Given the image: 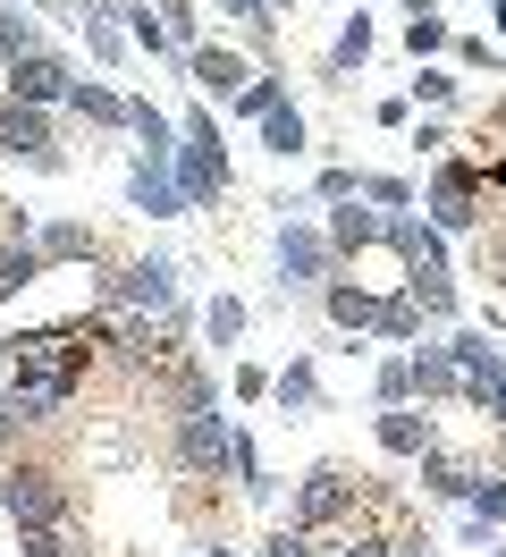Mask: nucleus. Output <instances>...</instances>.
<instances>
[{"label":"nucleus","mask_w":506,"mask_h":557,"mask_svg":"<svg viewBox=\"0 0 506 557\" xmlns=\"http://www.w3.org/2000/svg\"><path fill=\"white\" fill-rule=\"evenodd\" d=\"M85 51H94L101 69H127V26H119V9H85Z\"/></svg>","instance_id":"obj_24"},{"label":"nucleus","mask_w":506,"mask_h":557,"mask_svg":"<svg viewBox=\"0 0 506 557\" xmlns=\"http://www.w3.org/2000/svg\"><path fill=\"white\" fill-rule=\"evenodd\" d=\"M481 170H490V195H506V152H498V161H481Z\"/></svg>","instance_id":"obj_50"},{"label":"nucleus","mask_w":506,"mask_h":557,"mask_svg":"<svg viewBox=\"0 0 506 557\" xmlns=\"http://www.w3.org/2000/svg\"><path fill=\"white\" fill-rule=\"evenodd\" d=\"M26 51H42V35H34V17H26V9H9V0H0V69H17Z\"/></svg>","instance_id":"obj_33"},{"label":"nucleus","mask_w":506,"mask_h":557,"mask_svg":"<svg viewBox=\"0 0 506 557\" xmlns=\"http://www.w3.org/2000/svg\"><path fill=\"white\" fill-rule=\"evenodd\" d=\"M270 397H279L287 414H321V372H312V355H296V363L270 381Z\"/></svg>","instance_id":"obj_23"},{"label":"nucleus","mask_w":506,"mask_h":557,"mask_svg":"<svg viewBox=\"0 0 506 557\" xmlns=\"http://www.w3.org/2000/svg\"><path fill=\"white\" fill-rule=\"evenodd\" d=\"M490 422H498V431H506V381L490 388Z\"/></svg>","instance_id":"obj_51"},{"label":"nucleus","mask_w":506,"mask_h":557,"mask_svg":"<svg viewBox=\"0 0 506 557\" xmlns=\"http://www.w3.org/2000/svg\"><path fill=\"white\" fill-rule=\"evenodd\" d=\"M371 119H380V127H405V119H414V102H405V94H388V102H371Z\"/></svg>","instance_id":"obj_49"},{"label":"nucleus","mask_w":506,"mask_h":557,"mask_svg":"<svg viewBox=\"0 0 506 557\" xmlns=\"http://www.w3.org/2000/svg\"><path fill=\"white\" fill-rule=\"evenodd\" d=\"M76 94V69H67V51H26L17 69H0V102H26V110H67Z\"/></svg>","instance_id":"obj_8"},{"label":"nucleus","mask_w":506,"mask_h":557,"mask_svg":"<svg viewBox=\"0 0 506 557\" xmlns=\"http://www.w3.org/2000/svg\"><path fill=\"white\" fill-rule=\"evenodd\" d=\"M363 195V170H321L312 177V203H355Z\"/></svg>","instance_id":"obj_42"},{"label":"nucleus","mask_w":506,"mask_h":557,"mask_svg":"<svg viewBox=\"0 0 506 557\" xmlns=\"http://www.w3.org/2000/svg\"><path fill=\"white\" fill-rule=\"evenodd\" d=\"M0 516L17 523H67L76 516V498H67L60 465H42V456H0Z\"/></svg>","instance_id":"obj_4"},{"label":"nucleus","mask_w":506,"mask_h":557,"mask_svg":"<svg viewBox=\"0 0 506 557\" xmlns=\"http://www.w3.org/2000/svg\"><path fill=\"white\" fill-rule=\"evenodd\" d=\"M177 195H186V211H202L211 195H229V152H220L211 110L186 119V144H177Z\"/></svg>","instance_id":"obj_6"},{"label":"nucleus","mask_w":506,"mask_h":557,"mask_svg":"<svg viewBox=\"0 0 506 557\" xmlns=\"http://www.w3.org/2000/svg\"><path fill=\"white\" fill-rule=\"evenodd\" d=\"M127 42H135V51H169V26H161V9H152V0L127 9Z\"/></svg>","instance_id":"obj_41"},{"label":"nucleus","mask_w":506,"mask_h":557,"mask_svg":"<svg viewBox=\"0 0 506 557\" xmlns=\"http://www.w3.org/2000/svg\"><path fill=\"white\" fill-rule=\"evenodd\" d=\"M169 465H177L186 482L236 473V422H220V406H211V414H177L169 422Z\"/></svg>","instance_id":"obj_5"},{"label":"nucleus","mask_w":506,"mask_h":557,"mask_svg":"<svg viewBox=\"0 0 506 557\" xmlns=\"http://www.w3.org/2000/svg\"><path fill=\"white\" fill-rule=\"evenodd\" d=\"M161 26H169V42H177V51L211 42V35H202V9H195V0H161Z\"/></svg>","instance_id":"obj_38"},{"label":"nucleus","mask_w":506,"mask_h":557,"mask_svg":"<svg viewBox=\"0 0 506 557\" xmlns=\"http://www.w3.org/2000/svg\"><path fill=\"white\" fill-rule=\"evenodd\" d=\"M490 17H498V35H506V0H490Z\"/></svg>","instance_id":"obj_54"},{"label":"nucleus","mask_w":506,"mask_h":557,"mask_svg":"<svg viewBox=\"0 0 506 557\" xmlns=\"http://www.w3.org/2000/svg\"><path fill=\"white\" fill-rule=\"evenodd\" d=\"M405 102H422V110H456L465 102V85L447 69H414V85H405Z\"/></svg>","instance_id":"obj_34"},{"label":"nucleus","mask_w":506,"mask_h":557,"mask_svg":"<svg viewBox=\"0 0 506 557\" xmlns=\"http://www.w3.org/2000/svg\"><path fill=\"white\" fill-rule=\"evenodd\" d=\"M101 313H177V262L144 253L127 271H110L101 278Z\"/></svg>","instance_id":"obj_7"},{"label":"nucleus","mask_w":506,"mask_h":557,"mask_svg":"<svg viewBox=\"0 0 506 557\" xmlns=\"http://www.w3.org/2000/svg\"><path fill=\"white\" fill-rule=\"evenodd\" d=\"M472 262H481V278H498V287H506V220H498L481 245H472Z\"/></svg>","instance_id":"obj_45"},{"label":"nucleus","mask_w":506,"mask_h":557,"mask_svg":"<svg viewBox=\"0 0 506 557\" xmlns=\"http://www.w3.org/2000/svg\"><path fill=\"white\" fill-rule=\"evenodd\" d=\"M270 381H279V372H262V363H236V372H229V397H236V406H262Z\"/></svg>","instance_id":"obj_43"},{"label":"nucleus","mask_w":506,"mask_h":557,"mask_svg":"<svg viewBox=\"0 0 506 557\" xmlns=\"http://www.w3.org/2000/svg\"><path fill=\"white\" fill-rule=\"evenodd\" d=\"M414 406H447V397H465V372H456V355L447 347H414Z\"/></svg>","instance_id":"obj_16"},{"label":"nucleus","mask_w":506,"mask_h":557,"mask_svg":"<svg viewBox=\"0 0 506 557\" xmlns=\"http://www.w3.org/2000/svg\"><path fill=\"white\" fill-rule=\"evenodd\" d=\"M0 347H9V338H0Z\"/></svg>","instance_id":"obj_56"},{"label":"nucleus","mask_w":506,"mask_h":557,"mask_svg":"<svg viewBox=\"0 0 506 557\" xmlns=\"http://www.w3.org/2000/svg\"><path fill=\"white\" fill-rule=\"evenodd\" d=\"M397 9H414V17H431V0H397Z\"/></svg>","instance_id":"obj_53"},{"label":"nucleus","mask_w":506,"mask_h":557,"mask_svg":"<svg viewBox=\"0 0 506 557\" xmlns=\"http://www.w3.org/2000/svg\"><path fill=\"white\" fill-rule=\"evenodd\" d=\"M279 9H287V0H220V17H229V26H245L254 42H270V17H279Z\"/></svg>","instance_id":"obj_36"},{"label":"nucleus","mask_w":506,"mask_h":557,"mask_svg":"<svg viewBox=\"0 0 506 557\" xmlns=\"http://www.w3.org/2000/svg\"><path fill=\"white\" fill-rule=\"evenodd\" d=\"M34 245H42V262H51V271H60V262H94V253H101V237L85 228V220H51Z\"/></svg>","instance_id":"obj_21"},{"label":"nucleus","mask_w":506,"mask_h":557,"mask_svg":"<svg viewBox=\"0 0 506 557\" xmlns=\"http://www.w3.org/2000/svg\"><path fill=\"white\" fill-rule=\"evenodd\" d=\"M447 60H456V69H490V76H506V51L490 35H456V51H447Z\"/></svg>","instance_id":"obj_40"},{"label":"nucleus","mask_w":506,"mask_h":557,"mask_svg":"<svg viewBox=\"0 0 506 557\" xmlns=\"http://www.w3.org/2000/svg\"><path fill=\"white\" fill-rule=\"evenodd\" d=\"M26 406H17V397H9V388H0V456H9V440H17V431H26Z\"/></svg>","instance_id":"obj_47"},{"label":"nucleus","mask_w":506,"mask_h":557,"mask_svg":"<svg viewBox=\"0 0 506 557\" xmlns=\"http://www.w3.org/2000/svg\"><path fill=\"white\" fill-rule=\"evenodd\" d=\"M397 557H439V541L422 532V523H397Z\"/></svg>","instance_id":"obj_48"},{"label":"nucleus","mask_w":506,"mask_h":557,"mask_svg":"<svg viewBox=\"0 0 506 557\" xmlns=\"http://www.w3.org/2000/svg\"><path fill=\"white\" fill-rule=\"evenodd\" d=\"M17 557H76V516L67 523H26V532H17Z\"/></svg>","instance_id":"obj_32"},{"label":"nucleus","mask_w":506,"mask_h":557,"mask_svg":"<svg viewBox=\"0 0 506 557\" xmlns=\"http://www.w3.org/2000/svg\"><path fill=\"white\" fill-rule=\"evenodd\" d=\"M414 144H422V161H447V144H456V136H447V119H422Z\"/></svg>","instance_id":"obj_46"},{"label":"nucleus","mask_w":506,"mask_h":557,"mask_svg":"<svg viewBox=\"0 0 506 557\" xmlns=\"http://www.w3.org/2000/svg\"><path fill=\"white\" fill-rule=\"evenodd\" d=\"M127 203H135V211H152V220H177V211H186V195H177L169 161H152V152H144V161L127 170Z\"/></svg>","instance_id":"obj_15"},{"label":"nucleus","mask_w":506,"mask_h":557,"mask_svg":"<svg viewBox=\"0 0 506 557\" xmlns=\"http://www.w3.org/2000/svg\"><path fill=\"white\" fill-rule=\"evenodd\" d=\"M371 397H380V406H414V363H405V355H388V363L371 372Z\"/></svg>","instance_id":"obj_37"},{"label":"nucleus","mask_w":506,"mask_h":557,"mask_svg":"<svg viewBox=\"0 0 506 557\" xmlns=\"http://www.w3.org/2000/svg\"><path fill=\"white\" fill-rule=\"evenodd\" d=\"M67 110L85 119V127H127V94H110V85H94V76H76V94H67Z\"/></svg>","instance_id":"obj_20"},{"label":"nucleus","mask_w":506,"mask_h":557,"mask_svg":"<svg viewBox=\"0 0 506 557\" xmlns=\"http://www.w3.org/2000/svg\"><path fill=\"white\" fill-rule=\"evenodd\" d=\"M321 228H330L337 262H355V253H371V245L388 237V211H363V195H355V203H337L330 220H321Z\"/></svg>","instance_id":"obj_13"},{"label":"nucleus","mask_w":506,"mask_h":557,"mask_svg":"<svg viewBox=\"0 0 506 557\" xmlns=\"http://www.w3.org/2000/svg\"><path fill=\"white\" fill-rule=\"evenodd\" d=\"M262 557H321V541H312V532H296V523H279V532L262 541Z\"/></svg>","instance_id":"obj_44"},{"label":"nucleus","mask_w":506,"mask_h":557,"mask_svg":"<svg viewBox=\"0 0 506 557\" xmlns=\"http://www.w3.org/2000/svg\"><path fill=\"white\" fill-rule=\"evenodd\" d=\"M337 557H397V532H388V523H355V532L337 541Z\"/></svg>","instance_id":"obj_39"},{"label":"nucleus","mask_w":506,"mask_h":557,"mask_svg":"<svg viewBox=\"0 0 506 557\" xmlns=\"http://www.w3.org/2000/svg\"><path fill=\"white\" fill-rule=\"evenodd\" d=\"M363 203L371 211H414V203H422V186L397 177V170H363Z\"/></svg>","instance_id":"obj_29"},{"label":"nucleus","mask_w":506,"mask_h":557,"mask_svg":"<svg viewBox=\"0 0 506 557\" xmlns=\"http://www.w3.org/2000/svg\"><path fill=\"white\" fill-rule=\"evenodd\" d=\"M371 51H380V26H371L363 9H355V17H346V26H337V42H330V60H321V76H330V85H346V76L363 69Z\"/></svg>","instance_id":"obj_18"},{"label":"nucleus","mask_w":506,"mask_h":557,"mask_svg":"<svg viewBox=\"0 0 506 557\" xmlns=\"http://www.w3.org/2000/svg\"><path fill=\"white\" fill-rule=\"evenodd\" d=\"M245 321H254V313H245V296H211V305H202V338L229 355L236 338H245Z\"/></svg>","instance_id":"obj_26"},{"label":"nucleus","mask_w":506,"mask_h":557,"mask_svg":"<svg viewBox=\"0 0 506 557\" xmlns=\"http://www.w3.org/2000/svg\"><path fill=\"white\" fill-rule=\"evenodd\" d=\"M152 388H161L169 422H177V414H211V406H220V388H211V372H195V363H169V372H161Z\"/></svg>","instance_id":"obj_17"},{"label":"nucleus","mask_w":506,"mask_h":557,"mask_svg":"<svg viewBox=\"0 0 506 557\" xmlns=\"http://www.w3.org/2000/svg\"><path fill=\"white\" fill-rule=\"evenodd\" d=\"M287 220H279V287L287 296H321L337 278V245H330V228L321 220H304L312 211V195H296V203H279Z\"/></svg>","instance_id":"obj_2"},{"label":"nucleus","mask_w":506,"mask_h":557,"mask_svg":"<svg viewBox=\"0 0 506 557\" xmlns=\"http://www.w3.org/2000/svg\"><path fill=\"white\" fill-rule=\"evenodd\" d=\"M186 76H195V94H202V102H236V94L254 85L245 51H229V42H195V51H186Z\"/></svg>","instance_id":"obj_11"},{"label":"nucleus","mask_w":506,"mask_h":557,"mask_svg":"<svg viewBox=\"0 0 506 557\" xmlns=\"http://www.w3.org/2000/svg\"><path fill=\"white\" fill-rule=\"evenodd\" d=\"M371 448H380V456H397V465H422V456L439 448L431 406H380V414H371Z\"/></svg>","instance_id":"obj_10"},{"label":"nucleus","mask_w":506,"mask_h":557,"mask_svg":"<svg viewBox=\"0 0 506 557\" xmlns=\"http://www.w3.org/2000/svg\"><path fill=\"white\" fill-rule=\"evenodd\" d=\"M279 102H287V76H279V69H254V85H245V94H236V119H254V127H262V119H270V110H279Z\"/></svg>","instance_id":"obj_27"},{"label":"nucleus","mask_w":506,"mask_h":557,"mask_svg":"<svg viewBox=\"0 0 506 557\" xmlns=\"http://www.w3.org/2000/svg\"><path fill=\"white\" fill-rule=\"evenodd\" d=\"M481 557H506V549H498V541H490V549H481Z\"/></svg>","instance_id":"obj_55"},{"label":"nucleus","mask_w":506,"mask_h":557,"mask_svg":"<svg viewBox=\"0 0 506 557\" xmlns=\"http://www.w3.org/2000/svg\"><path fill=\"white\" fill-rule=\"evenodd\" d=\"M321 313H330V330H355V338H363V330H380V296H371L363 278L337 271L330 287H321Z\"/></svg>","instance_id":"obj_14"},{"label":"nucleus","mask_w":506,"mask_h":557,"mask_svg":"<svg viewBox=\"0 0 506 557\" xmlns=\"http://www.w3.org/2000/svg\"><path fill=\"white\" fill-rule=\"evenodd\" d=\"M422 220H431V228H447V237H472V228L490 220V170H481V161H465V152L431 161V177H422Z\"/></svg>","instance_id":"obj_1"},{"label":"nucleus","mask_w":506,"mask_h":557,"mask_svg":"<svg viewBox=\"0 0 506 557\" xmlns=\"http://www.w3.org/2000/svg\"><path fill=\"white\" fill-rule=\"evenodd\" d=\"M422 321H431V313H422V305H414L405 287H397V296H380V338H397V347H414V338H422Z\"/></svg>","instance_id":"obj_31"},{"label":"nucleus","mask_w":506,"mask_h":557,"mask_svg":"<svg viewBox=\"0 0 506 557\" xmlns=\"http://www.w3.org/2000/svg\"><path fill=\"white\" fill-rule=\"evenodd\" d=\"M447 355H456V372H465V406H490V388L506 381V355L490 347V330H456Z\"/></svg>","instance_id":"obj_12"},{"label":"nucleus","mask_w":506,"mask_h":557,"mask_svg":"<svg viewBox=\"0 0 506 557\" xmlns=\"http://www.w3.org/2000/svg\"><path fill=\"white\" fill-rule=\"evenodd\" d=\"M195 557H236V549H229V541H211V549H195Z\"/></svg>","instance_id":"obj_52"},{"label":"nucleus","mask_w":506,"mask_h":557,"mask_svg":"<svg viewBox=\"0 0 506 557\" xmlns=\"http://www.w3.org/2000/svg\"><path fill=\"white\" fill-rule=\"evenodd\" d=\"M0 152H9V161H26V170H42V177L67 170L60 136H51V110H26V102H0Z\"/></svg>","instance_id":"obj_9"},{"label":"nucleus","mask_w":506,"mask_h":557,"mask_svg":"<svg viewBox=\"0 0 506 557\" xmlns=\"http://www.w3.org/2000/svg\"><path fill=\"white\" fill-rule=\"evenodd\" d=\"M262 152H270V161H296V152H312V127H304L296 102H279V110L262 119Z\"/></svg>","instance_id":"obj_22"},{"label":"nucleus","mask_w":506,"mask_h":557,"mask_svg":"<svg viewBox=\"0 0 506 557\" xmlns=\"http://www.w3.org/2000/svg\"><path fill=\"white\" fill-rule=\"evenodd\" d=\"M405 51H414V69H431L439 51H456V35H447V17H405Z\"/></svg>","instance_id":"obj_30"},{"label":"nucleus","mask_w":506,"mask_h":557,"mask_svg":"<svg viewBox=\"0 0 506 557\" xmlns=\"http://www.w3.org/2000/svg\"><path fill=\"white\" fill-rule=\"evenodd\" d=\"M465 507H472V532L490 541V532L506 523V465H498V473H481V482H472V498H465Z\"/></svg>","instance_id":"obj_28"},{"label":"nucleus","mask_w":506,"mask_h":557,"mask_svg":"<svg viewBox=\"0 0 506 557\" xmlns=\"http://www.w3.org/2000/svg\"><path fill=\"white\" fill-rule=\"evenodd\" d=\"M236 498H254V507L270 498V465H262V448H254L245 431H236Z\"/></svg>","instance_id":"obj_35"},{"label":"nucleus","mask_w":506,"mask_h":557,"mask_svg":"<svg viewBox=\"0 0 506 557\" xmlns=\"http://www.w3.org/2000/svg\"><path fill=\"white\" fill-rule=\"evenodd\" d=\"M363 507H371V482H363V473H346V465H312V473L296 482V516H287V523L321 541V532H355Z\"/></svg>","instance_id":"obj_3"},{"label":"nucleus","mask_w":506,"mask_h":557,"mask_svg":"<svg viewBox=\"0 0 506 557\" xmlns=\"http://www.w3.org/2000/svg\"><path fill=\"white\" fill-rule=\"evenodd\" d=\"M481 473H490V465H472V456H456V448H431V456H422V490H431V498H456V507L472 498Z\"/></svg>","instance_id":"obj_19"},{"label":"nucleus","mask_w":506,"mask_h":557,"mask_svg":"<svg viewBox=\"0 0 506 557\" xmlns=\"http://www.w3.org/2000/svg\"><path fill=\"white\" fill-rule=\"evenodd\" d=\"M42 271H51V262H42V245H34V237L26 245H0V305H9V296H26Z\"/></svg>","instance_id":"obj_25"}]
</instances>
